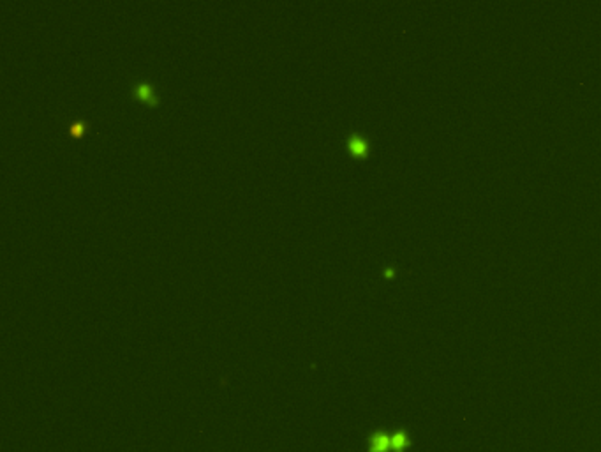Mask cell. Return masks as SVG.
<instances>
[{
	"mask_svg": "<svg viewBox=\"0 0 601 452\" xmlns=\"http://www.w3.org/2000/svg\"><path fill=\"white\" fill-rule=\"evenodd\" d=\"M132 94H134L136 98H141L145 101H148L150 104H156L157 103V96L154 94L152 87L147 83V81H138V83L132 87Z\"/></svg>",
	"mask_w": 601,
	"mask_h": 452,
	"instance_id": "6da1fadb",
	"label": "cell"
},
{
	"mask_svg": "<svg viewBox=\"0 0 601 452\" xmlns=\"http://www.w3.org/2000/svg\"><path fill=\"white\" fill-rule=\"evenodd\" d=\"M406 445H408V438H406V435L399 433V435L391 436V447L395 449V451H402Z\"/></svg>",
	"mask_w": 601,
	"mask_h": 452,
	"instance_id": "277c9868",
	"label": "cell"
},
{
	"mask_svg": "<svg viewBox=\"0 0 601 452\" xmlns=\"http://www.w3.org/2000/svg\"><path fill=\"white\" fill-rule=\"evenodd\" d=\"M348 148L349 152L356 154V156H363L367 152V141L362 138V136L358 135V133H353V135L348 136Z\"/></svg>",
	"mask_w": 601,
	"mask_h": 452,
	"instance_id": "7a4b0ae2",
	"label": "cell"
},
{
	"mask_svg": "<svg viewBox=\"0 0 601 452\" xmlns=\"http://www.w3.org/2000/svg\"><path fill=\"white\" fill-rule=\"evenodd\" d=\"M85 127H87V122L80 120V122H72L71 126H69V131H71V135H78V133L83 131Z\"/></svg>",
	"mask_w": 601,
	"mask_h": 452,
	"instance_id": "5b68a950",
	"label": "cell"
},
{
	"mask_svg": "<svg viewBox=\"0 0 601 452\" xmlns=\"http://www.w3.org/2000/svg\"><path fill=\"white\" fill-rule=\"evenodd\" d=\"M391 447V438H388L386 435H376L372 438V445H370V451L372 452H384Z\"/></svg>",
	"mask_w": 601,
	"mask_h": 452,
	"instance_id": "3957f363",
	"label": "cell"
}]
</instances>
